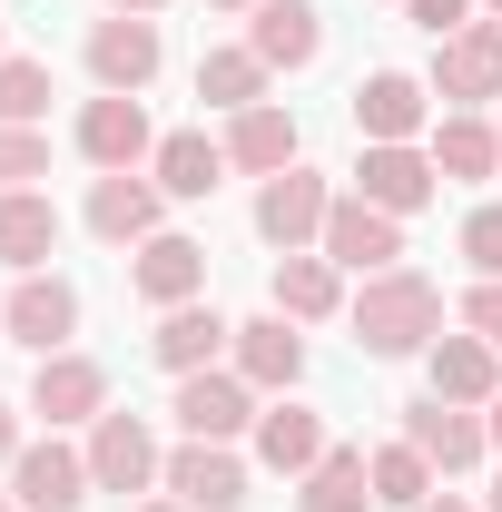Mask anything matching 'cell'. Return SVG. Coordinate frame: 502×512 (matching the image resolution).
Here are the masks:
<instances>
[{"mask_svg":"<svg viewBox=\"0 0 502 512\" xmlns=\"http://www.w3.org/2000/svg\"><path fill=\"white\" fill-rule=\"evenodd\" d=\"M345 325H355V345L365 355H424L443 335V286L434 276H414V266H384V276H365V296L345 306Z\"/></svg>","mask_w":502,"mask_h":512,"instance_id":"1","label":"cell"},{"mask_svg":"<svg viewBox=\"0 0 502 512\" xmlns=\"http://www.w3.org/2000/svg\"><path fill=\"white\" fill-rule=\"evenodd\" d=\"M168 414H178L188 444H237V434H256L266 404H256V384L237 375V365H207V375H178V404H168Z\"/></svg>","mask_w":502,"mask_h":512,"instance_id":"2","label":"cell"},{"mask_svg":"<svg viewBox=\"0 0 502 512\" xmlns=\"http://www.w3.org/2000/svg\"><path fill=\"white\" fill-rule=\"evenodd\" d=\"M355 138H365V148L434 138V89H424L414 69H365V79H355Z\"/></svg>","mask_w":502,"mask_h":512,"instance_id":"3","label":"cell"},{"mask_svg":"<svg viewBox=\"0 0 502 512\" xmlns=\"http://www.w3.org/2000/svg\"><path fill=\"white\" fill-rule=\"evenodd\" d=\"M89 79L99 89H119V99H138L158 69H168V40H158V20H138V10H109V20H89Z\"/></svg>","mask_w":502,"mask_h":512,"instance_id":"4","label":"cell"},{"mask_svg":"<svg viewBox=\"0 0 502 512\" xmlns=\"http://www.w3.org/2000/svg\"><path fill=\"white\" fill-rule=\"evenodd\" d=\"M325 207H335V188L296 158V168L256 178V237H266L276 256H296V247H315V237H325Z\"/></svg>","mask_w":502,"mask_h":512,"instance_id":"5","label":"cell"},{"mask_svg":"<svg viewBox=\"0 0 502 512\" xmlns=\"http://www.w3.org/2000/svg\"><path fill=\"white\" fill-rule=\"evenodd\" d=\"M158 473H168V453H158V434H148V414H99L89 424V483L99 493H158Z\"/></svg>","mask_w":502,"mask_h":512,"instance_id":"6","label":"cell"},{"mask_svg":"<svg viewBox=\"0 0 502 512\" xmlns=\"http://www.w3.org/2000/svg\"><path fill=\"white\" fill-rule=\"evenodd\" d=\"M0 335L10 345H30V355H69V335H79V286L69 276H20L10 296H0Z\"/></svg>","mask_w":502,"mask_h":512,"instance_id":"7","label":"cell"},{"mask_svg":"<svg viewBox=\"0 0 502 512\" xmlns=\"http://www.w3.org/2000/svg\"><path fill=\"white\" fill-rule=\"evenodd\" d=\"M434 89L443 109H483V99H502V20H473V30H453V40H434Z\"/></svg>","mask_w":502,"mask_h":512,"instance_id":"8","label":"cell"},{"mask_svg":"<svg viewBox=\"0 0 502 512\" xmlns=\"http://www.w3.org/2000/svg\"><path fill=\"white\" fill-rule=\"evenodd\" d=\"M79 158H89L99 178L148 168V158H158V128H148V109H138V99H119V89H99V99L79 109Z\"/></svg>","mask_w":502,"mask_h":512,"instance_id":"9","label":"cell"},{"mask_svg":"<svg viewBox=\"0 0 502 512\" xmlns=\"http://www.w3.org/2000/svg\"><path fill=\"white\" fill-rule=\"evenodd\" d=\"M315 247L335 256L345 276H384V266H404V217H384V207H365V197H335Z\"/></svg>","mask_w":502,"mask_h":512,"instance_id":"10","label":"cell"},{"mask_svg":"<svg viewBox=\"0 0 502 512\" xmlns=\"http://www.w3.org/2000/svg\"><path fill=\"white\" fill-rule=\"evenodd\" d=\"M30 414H40L50 434H60V424H99V414H109V365L79 355V345H69V355H40V375H30Z\"/></svg>","mask_w":502,"mask_h":512,"instance_id":"11","label":"cell"},{"mask_svg":"<svg viewBox=\"0 0 502 512\" xmlns=\"http://www.w3.org/2000/svg\"><path fill=\"white\" fill-rule=\"evenodd\" d=\"M404 444H414V453L443 473V483H453V473H473V463L493 453V434H483V414H473V404H443V394H424V404H404Z\"/></svg>","mask_w":502,"mask_h":512,"instance_id":"12","label":"cell"},{"mask_svg":"<svg viewBox=\"0 0 502 512\" xmlns=\"http://www.w3.org/2000/svg\"><path fill=\"white\" fill-rule=\"evenodd\" d=\"M434 188H443V168H434V148H365L355 158V197L365 207H384V217H414V207H434Z\"/></svg>","mask_w":502,"mask_h":512,"instance_id":"13","label":"cell"},{"mask_svg":"<svg viewBox=\"0 0 502 512\" xmlns=\"http://www.w3.org/2000/svg\"><path fill=\"white\" fill-rule=\"evenodd\" d=\"M89 493H99L89 483V453H69L60 434L50 444H20V463H10V503L20 512H79Z\"/></svg>","mask_w":502,"mask_h":512,"instance_id":"14","label":"cell"},{"mask_svg":"<svg viewBox=\"0 0 502 512\" xmlns=\"http://www.w3.org/2000/svg\"><path fill=\"white\" fill-rule=\"evenodd\" d=\"M128 286H138L158 316H168V306H197V296H207V247H197V237H178V227H158L148 247L128 256Z\"/></svg>","mask_w":502,"mask_h":512,"instance_id":"15","label":"cell"},{"mask_svg":"<svg viewBox=\"0 0 502 512\" xmlns=\"http://www.w3.org/2000/svg\"><path fill=\"white\" fill-rule=\"evenodd\" d=\"M158 483L188 512H247V463H237V444H178Z\"/></svg>","mask_w":502,"mask_h":512,"instance_id":"16","label":"cell"},{"mask_svg":"<svg viewBox=\"0 0 502 512\" xmlns=\"http://www.w3.org/2000/svg\"><path fill=\"white\" fill-rule=\"evenodd\" d=\"M266 306L286 325H325L335 306H345V266L325 247H296V256H276V276H266Z\"/></svg>","mask_w":502,"mask_h":512,"instance_id":"17","label":"cell"},{"mask_svg":"<svg viewBox=\"0 0 502 512\" xmlns=\"http://www.w3.org/2000/svg\"><path fill=\"white\" fill-rule=\"evenodd\" d=\"M158 207H168V188L138 178V168H119V178L89 188V237H109V247H148V237H158Z\"/></svg>","mask_w":502,"mask_h":512,"instance_id":"18","label":"cell"},{"mask_svg":"<svg viewBox=\"0 0 502 512\" xmlns=\"http://www.w3.org/2000/svg\"><path fill=\"white\" fill-rule=\"evenodd\" d=\"M227 345H237V325L217 316L207 296H197V306H168V316H158V335H148V355H158L168 375H207Z\"/></svg>","mask_w":502,"mask_h":512,"instance_id":"19","label":"cell"},{"mask_svg":"<svg viewBox=\"0 0 502 512\" xmlns=\"http://www.w3.org/2000/svg\"><path fill=\"white\" fill-rule=\"evenodd\" d=\"M227 355H237V375H247L256 394H296V375H306V335L276 316V306H266L256 325H237V345H227Z\"/></svg>","mask_w":502,"mask_h":512,"instance_id":"20","label":"cell"},{"mask_svg":"<svg viewBox=\"0 0 502 512\" xmlns=\"http://www.w3.org/2000/svg\"><path fill=\"white\" fill-rule=\"evenodd\" d=\"M424 375H434L443 404H493L502 394V355L463 325V335H434V345H424Z\"/></svg>","mask_w":502,"mask_h":512,"instance_id":"21","label":"cell"},{"mask_svg":"<svg viewBox=\"0 0 502 512\" xmlns=\"http://www.w3.org/2000/svg\"><path fill=\"white\" fill-rule=\"evenodd\" d=\"M60 256V207L40 188H0V266L10 276H40Z\"/></svg>","mask_w":502,"mask_h":512,"instance_id":"22","label":"cell"},{"mask_svg":"<svg viewBox=\"0 0 502 512\" xmlns=\"http://www.w3.org/2000/svg\"><path fill=\"white\" fill-rule=\"evenodd\" d=\"M148 178H158V188L168 197H217L227 188V138H207V128H168V138H158V158H148Z\"/></svg>","mask_w":502,"mask_h":512,"instance_id":"23","label":"cell"},{"mask_svg":"<svg viewBox=\"0 0 502 512\" xmlns=\"http://www.w3.org/2000/svg\"><path fill=\"white\" fill-rule=\"evenodd\" d=\"M247 50H256L266 69H315V50H325V20H315V0H256Z\"/></svg>","mask_w":502,"mask_h":512,"instance_id":"24","label":"cell"},{"mask_svg":"<svg viewBox=\"0 0 502 512\" xmlns=\"http://www.w3.org/2000/svg\"><path fill=\"white\" fill-rule=\"evenodd\" d=\"M256 463L286 473V483L315 473V463H325V414H315V404H266V414H256Z\"/></svg>","mask_w":502,"mask_h":512,"instance_id":"25","label":"cell"},{"mask_svg":"<svg viewBox=\"0 0 502 512\" xmlns=\"http://www.w3.org/2000/svg\"><path fill=\"white\" fill-rule=\"evenodd\" d=\"M227 168H247V178H276V168H296V119L276 109V99H256L227 119Z\"/></svg>","mask_w":502,"mask_h":512,"instance_id":"26","label":"cell"},{"mask_svg":"<svg viewBox=\"0 0 502 512\" xmlns=\"http://www.w3.org/2000/svg\"><path fill=\"white\" fill-rule=\"evenodd\" d=\"M296 503H306V512H384L375 503V473H365V444H325V463L296 473Z\"/></svg>","mask_w":502,"mask_h":512,"instance_id":"27","label":"cell"},{"mask_svg":"<svg viewBox=\"0 0 502 512\" xmlns=\"http://www.w3.org/2000/svg\"><path fill=\"white\" fill-rule=\"evenodd\" d=\"M424 148H434V168H443V178H463V188H473V178H493V168H502V128H483L473 109H443Z\"/></svg>","mask_w":502,"mask_h":512,"instance_id":"28","label":"cell"},{"mask_svg":"<svg viewBox=\"0 0 502 512\" xmlns=\"http://www.w3.org/2000/svg\"><path fill=\"white\" fill-rule=\"evenodd\" d=\"M266 79H276V69H266L247 40H237V50H207V60H197V99L237 119V109H256V99H266Z\"/></svg>","mask_w":502,"mask_h":512,"instance_id":"29","label":"cell"},{"mask_svg":"<svg viewBox=\"0 0 502 512\" xmlns=\"http://www.w3.org/2000/svg\"><path fill=\"white\" fill-rule=\"evenodd\" d=\"M365 473H375V503H384V512H424V503H434V483H443V473H434L414 444H404V434L365 453Z\"/></svg>","mask_w":502,"mask_h":512,"instance_id":"30","label":"cell"},{"mask_svg":"<svg viewBox=\"0 0 502 512\" xmlns=\"http://www.w3.org/2000/svg\"><path fill=\"white\" fill-rule=\"evenodd\" d=\"M50 99H60V89H50V60H20V50L0 60V128H40Z\"/></svg>","mask_w":502,"mask_h":512,"instance_id":"31","label":"cell"},{"mask_svg":"<svg viewBox=\"0 0 502 512\" xmlns=\"http://www.w3.org/2000/svg\"><path fill=\"white\" fill-rule=\"evenodd\" d=\"M50 178V128H0V188Z\"/></svg>","mask_w":502,"mask_h":512,"instance_id":"32","label":"cell"},{"mask_svg":"<svg viewBox=\"0 0 502 512\" xmlns=\"http://www.w3.org/2000/svg\"><path fill=\"white\" fill-rule=\"evenodd\" d=\"M463 256H473V276H502V207L463 217Z\"/></svg>","mask_w":502,"mask_h":512,"instance_id":"33","label":"cell"},{"mask_svg":"<svg viewBox=\"0 0 502 512\" xmlns=\"http://www.w3.org/2000/svg\"><path fill=\"white\" fill-rule=\"evenodd\" d=\"M463 325L502 355V276H473V286H463Z\"/></svg>","mask_w":502,"mask_h":512,"instance_id":"34","label":"cell"},{"mask_svg":"<svg viewBox=\"0 0 502 512\" xmlns=\"http://www.w3.org/2000/svg\"><path fill=\"white\" fill-rule=\"evenodd\" d=\"M404 10H414V30H434V40L473 30V0H404Z\"/></svg>","mask_w":502,"mask_h":512,"instance_id":"35","label":"cell"},{"mask_svg":"<svg viewBox=\"0 0 502 512\" xmlns=\"http://www.w3.org/2000/svg\"><path fill=\"white\" fill-rule=\"evenodd\" d=\"M20 463V404H0V473Z\"/></svg>","mask_w":502,"mask_h":512,"instance_id":"36","label":"cell"},{"mask_svg":"<svg viewBox=\"0 0 502 512\" xmlns=\"http://www.w3.org/2000/svg\"><path fill=\"white\" fill-rule=\"evenodd\" d=\"M483 434H493V453H502V394H493V404H483Z\"/></svg>","mask_w":502,"mask_h":512,"instance_id":"37","label":"cell"},{"mask_svg":"<svg viewBox=\"0 0 502 512\" xmlns=\"http://www.w3.org/2000/svg\"><path fill=\"white\" fill-rule=\"evenodd\" d=\"M109 10H138V20H158V10H168V0H109Z\"/></svg>","mask_w":502,"mask_h":512,"instance_id":"38","label":"cell"},{"mask_svg":"<svg viewBox=\"0 0 502 512\" xmlns=\"http://www.w3.org/2000/svg\"><path fill=\"white\" fill-rule=\"evenodd\" d=\"M424 512H473V503H463V493H434V503H424Z\"/></svg>","mask_w":502,"mask_h":512,"instance_id":"39","label":"cell"},{"mask_svg":"<svg viewBox=\"0 0 502 512\" xmlns=\"http://www.w3.org/2000/svg\"><path fill=\"white\" fill-rule=\"evenodd\" d=\"M138 512H188V503H178V493H158V503H138Z\"/></svg>","mask_w":502,"mask_h":512,"instance_id":"40","label":"cell"},{"mask_svg":"<svg viewBox=\"0 0 502 512\" xmlns=\"http://www.w3.org/2000/svg\"><path fill=\"white\" fill-rule=\"evenodd\" d=\"M207 10H256V0H207Z\"/></svg>","mask_w":502,"mask_h":512,"instance_id":"41","label":"cell"},{"mask_svg":"<svg viewBox=\"0 0 502 512\" xmlns=\"http://www.w3.org/2000/svg\"><path fill=\"white\" fill-rule=\"evenodd\" d=\"M483 512H502V473H493V503H483Z\"/></svg>","mask_w":502,"mask_h":512,"instance_id":"42","label":"cell"},{"mask_svg":"<svg viewBox=\"0 0 502 512\" xmlns=\"http://www.w3.org/2000/svg\"><path fill=\"white\" fill-rule=\"evenodd\" d=\"M0 60H10V30H0Z\"/></svg>","mask_w":502,"mask_h":512,"instance_id":"43","label":"cell"},{"mask_svg":"<svg viewBox=\"0 0 502 512\" xmlns=\"http://www.w3.org/2000/svg\"><path fill=\"white\" fill-rule=\"evenodd\" d=\"M0 512H20V503H10V493H0Z\"/></svg>","mask_w":502,"mask_h":512,"instance_id":"44","label":"cell"},{"mask_svg":"<svg viewBox=\"0 0 502 512\" xmlns=\"http://www.w3.org/2000/svg\"><path fill=\"white\" fill-rule=\"evenodd\" d=\"M483 10H502V0H483Z\"/></svg>","mask_w":502,"mask_h":512,"instance_id":"45","label":"cell"},{"mask_svg":"<svg viewBox=\"0 0 502 512\" xmlns=\"http://www.w3.org/2000/svg\"><path fill=\"white\" fill-rule=\"evenodd\" d=\"M493 109H502V99H493ZM493 128H502V119H493Z\"/></svg>","mask_w":502,"mask_h":512,"instance_id":"46","label":"cell"}]
</instances>
